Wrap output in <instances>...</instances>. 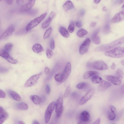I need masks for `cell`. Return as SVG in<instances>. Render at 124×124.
Wrapping results in <instances>:
<instances>
[{"label":"cell","mask_w":124,"mask_h":124,"mask_svg":"<svg viewBox=\"0 0 124 124\" xmlns=\"http://www.w3.org/2000/svg\"><path fill=\"white\" fill-rule=\"evenodd\" d=\"M124 37H122L113 41L110 43L101 45L97 47V51H104L113 48L122 44L124 43Z\"/></svg>","instance_id":"1"},{"label":"cell","mask_w":124,"mask_h":124,"mask_svg":"<svg viewBox=\"0 0 124 124\" xmlns=\"http://www.w3.org/2000/svg\"><path fill=\"white\" fill-rule=\"evenodd\" d=\"M124 47H119L106 52L105 55L106 56L116 58H120L124 56Z\"/></svg>","instance_id":"2"},{"label":"cell","mask_w":124,"mask_h":124,"mask_svg":"<svg viewBox=\"0 0 124 124\" xmlns=\"http://www.w3.org/2000/svg\"><path fill=\"white\" fill-rule=\"evenodd\" d=\"M47 15V13H45L34 19L31 20L26 26V30L28 31L33 28L37 26L44 19Z\"/></svg>","instance_id":"3"},{"label":"cell","mask_w":124,"mask_h":124,"mask_svg":"<svg viewBox=\"0 0 124 124\" xmlns=\"http://www.w3.org/2000/svg\"><path fill=\"white\" fill-rule=\"evenodd\" d=\"M15 30L14 25H10L2 33L0 37V40H5L8 39L13 34Z\"/></svg>","instance_id":"4"},{"label":"cell","mask_w":124,"mask_h":124,"mask_svg":"<svg viewBox=\"0 0 124 124\" xmlns=\"http://www.w3.org/2000/svg\"><path fill=\"white\" fill-rule=\"evenodd\" d=\"M63 100L61 97L59 98L55 102V111L56 117L59 118L61 116L63 110Z\"/></svg>","instance_id":"5"},{"label":"cell","mask_w":124,"mask_h":124,"mask_svg":"<svg viewBox=\"0 0 124 124\" xmlns=\"http://www.w3.org/2000/svg\"><path fill=\"white\" fill-rule=\"evenodd\" d=\"M42 72L34 75L31 77L26 81L24 85L25 87H28L35 85L39 78Z\"/></svg>","instance_id":"6"},{"label":"cell","mask_w":124,"mask_h":124,"mask_svg":"<svg viewBox=\"0 0 124 124\" xmlns=\"http://www.w3.org/2000/svg\"><path fill=\"white\" fill-rule=\"evenodd\" d=\"M95 91V90L94 89H92L89 90L80 100L79 103L80 105H82L86 103L93 95Z\"/></svg>","instance_id":"7"},{"label":"cell","mask_w":124,"mask_h":124,"mask_svg":"<svg viewBox=\"0 0 124 124\" xmlns=\"http://www.w3.org/2000/svg\"><path fill=\"white\" fill-rule=\"evenodd\" d=\"M91 43L90 40L88 38H86L80 45L79 49V53L83 54L88 50Z\"/></svg>","instance_id":"8"},{"label":"cell","mask_w":124,"mask_h":124,"mask_svg":"<svg viewBox=\"0 0 124 124\" xmlns=\"http://www.w3.org/2000/svg\"><path fill=\"white\" fill-rule=\"evenodd\" d=\"M93 66L95 69L99 70H106L108 69L106 64L102 61H97L94 62Z\"/></svg>","instance_id":"9"},{"label":"cell","mask_w":124,"mask_h":124,"mask_svg":"<svg viewBox=\"0 0 124 124\" xmlns=\"http://www.w3.org/2000/svg\"><path fill=\"white\" fill-rule=\"evenodd\" d=\"M71 71V65L70 62L66 64L64 70L61 73L62 78V82L66 79L70 75Z\"/></svg>","instance_id":"10"},{"label":"cell","mask_w":124,"mask_h":124,"mask_svg":"<svg viewBox=\"0 0 124 124\" xmlns=\"http://www.w3.org/2000/svg\"><path fill=\"white\" fill-rule=\"evenodd\" d=\"M27 3L21 7L19 11L21 12H25L31 9L33 6L35 2V0H28Z\"/></svg>","instance_id":"11"},{"label":"cell","mask_w":124,"mask_h":124,"mask_svg":"<svg viewBox=\"0 0 124 124\" xmlns=\"http://www.w3.org/2000/svg\"><path fill=\"white\" fill-rule=\"evenodd\" d=\"M104 77L115 85H119L121 83V80L116 76L111 75H104Z\"/></svg>","instance_id":"12"},{"label":"cell","mask_w":124,"mask_h":124,"mask_svg":"<svg viewBox=\"0 0 124 124\" xmlns=\"http://www.w3.org/2000/svg\"><path fill=\"white\" fill-rule=\"evenodd\" d=\"M124 18V10L116 14L114 16L112 20V23H117L123 20Z\"/></svg>","instance_id":"13"},{"label":"cell","mask_w":124,"mask_h":124,"mask_svg":"<svg viewBox=\"0 0 124 124\" xmlns=\"http://www.w3.org/2000/svg\"><path fill=\"white\" fill-rule=\"evenodd\" d=\"M100 30L99 29H98L95 30L93 32L91 36L92 41L94 44L97 45L99 44L101 42L100 38L98 35V34Z\"/></svg>","instance_id":"14"},{"label":"cell","mask_w":124,"mask_h":124,"mask_svg":"<svg viewBox=\"0 0 124 124\" xmlns=\"http://www.w3.org/2000/svg\"><path fill=\"white\" fill-rule=\"evenodd\" d=\"M111 85V84L110 82L102 79L99 84L98 89L100 91H104L110 87Z\"/></svg>","instance_id":"15"},{"label":"cell","mask_w":124,"mask_h":124,"mask_svg":"<svg viewBox=\"0 0 124 124\" xmlns=\"http://www.w3.org/2000/svg\"><path fill=\"white\" fill-rule=\"evenodd\" d=\"M54 15V13L52 11L50 13L48 18L45 20L42 23V27L43 29L47 28L50 24L53 18Z\"/></svg>","instance_id":"16"},{"label":"cell","mask_w":124,"mask_h":124,"mask_svg":"<svg viewBox=\"0 0 124 124\" xmlns=\"http://www.w3.org/2000/svg\"><path fill=\"white\" fill-rule=\"evenodd\" d=\"M90 117L89 113L86 111H83L80 114V119L81 121L86 122L89 121Z\"/></svg>","instance_id":"17"},{"label":"cell","mask_w":124,"mask_h":124,"mask_svg":"<svg viewBox=\"0 0 124 124\" xmlns=\"http://www.w3.org/2000/svg\"><path fill=\"white\" fill-rule=\"evenodd\" d=\"M74 5L71 1L70 0L67 1L63 5V9L65 11H67L73 8Z\"/></svg>","instance_id":"18"},{"label":"cell","mask_w":124,"mask_h":124,"mask_svg":"<svg viewBox=\"0 0 124 124\" xmlns=\"http://www.w3.org/2000/svg\"><path fill=\"white\" fill-rule=\"evenodd\" d=\"M99 73L97 71H90L86 72L84 74L83 78L84 79H86L90 77L95 75H98Z\"/></svg>","instance_id":"19"},{"label":"cell","mask_w":124,"mask_h":124,"mask_svg":"<svg viewBox=\"0 0 124 124\" xmlns=\"http://www.w3.org/2000/svg\"><path fill=\"white\" fill-rule=\"evenodd\" d=\"M8 93L10 95L14 100L17 101H20L21 97L15 91L12 90L8 91Z\"/></svg>","instance_id":"20"},{"label":"cell","mask_w":124,"mask_h":124,"mask_svg":"<svg viewBox=\"0 0 124 124\" xmlns=\"http://www.w3.org/2000/svg\"><path fill=\"white\" fill-rule=\"evenodd\" d=\"M32 49L33 51L36 53H39L44 50L43 47L39 44H35L32 47Z\"/></svg>","instance_id":"21"},{"label":"cell","mask_w":124,"mask_h":124,"mask_svg":"<svg viewBox=\"0 0 124 124\" xmlns=\"http://www.w3.org/2000/svg\"><path fill=\"white\" fill-rule=\"evenodd\" d=\"M59 31L61 35L65 38H68L70 36V34L67 30L63 27H60Z\"/></svg>","instance_id":"22"},{"label":"cell","mask_w":124,"mask_h":124,"mask_svg":"<svg viewBox=\"0 0 124 124\" xmlns=\"http://www.w3.org/2000/svg\"><path fill=\"white\" fill-rule=\"evenodd\" d=\"M30 98L33 102L36 104H39L41 102V99L40 97L36 95H31Z\"/></svg>","instance_id":"23"},{"label":"cell","mask_w":124,"mask_h":124,"mask_svg":"<svg viewBox=\"0 0 124 124\" xmlns=\"http://www.w3.org/2000/svg\"><path fill=\"white\" fill-rule=\"evenodd\" d=\"M16 107L18 109L21 110H26L28 108L27 105L25 103L21 102L17 104Z\"/></svg>","instance_id":"24"},{"label":"cell","mask_w":124,"mask_h":124,"mask_svg":"<svg viewBox=\"0 0 124 124\" xmlns=\"http://www.w3.org/2000/svg\"><path fill=\"white\" fill-rule=\"evenodd\" d=\"M88 32L84 29L81 28L78 31L77 35L80 38H83L87 34Z\"/></svg>","instance_id":"25"},{"label":"cell","mask_w":124,"mask_h":124,"mask_svg":"<svg viewBox=\"0 0 124 124\" xmlns=\"http://www.w3.org/2000/svg\"><path fill=\"white\" fill-rule=\"evenodd\" d=\"M55 102H52L48 106L46 111L52 114L55 108Z\"/></svg>","instance_id":"26"},{"label":"cell","mask_w":124,"mask_h":124,"mask_svg":"<svg viewBox=\"0 0 124 124\" xmlns=\"http://www.w3.org/2000/svg\"><path fill=\"white\" fill-rule=\"evenodd\" d=\"M102 79L98 75H95L93 76L92 78V81L94 84H100Z\"/></svg>","instance_id":"27"},{"label":"cell","mask_w":124,"mask_h":124,"mask_svg":"<svg viewBox=\"0 0 124 124\" xmlns=\"http://www.w3.org/2000/svg\"><path fill=\"white\" fill-rule=\"evenodd\" d=\"M124 73L123 71L120 69H118L116 72V76L120 80H122L123 77Z\"/></svg>","instance_id":"28"},{"label":"cell","mask_w":124,"mask_h":124,"mask_svg":"<svg viewBox=\"0 0 124 124\" xmlns=\"http://www.w3.org/2000/svg\"><path fill=\"white\" fill-rule=\"evenodd\" d=\"M13 46L12 44L8 43L5 45L3 49L5 51L9 53L12 49Z\"/></svg>","instance_id":"29"},{"label":"cell","mask_w":124,"mask_h":124,"mask_svg":"<svg viewBox=\"0 0 124 124\" xmlns=\"http://www.w3.org/2000/svg\"><path fill=\"white\" fill-rule=\"evenodd\" d=\"M9 55V53L5 51L3 49H0V56L6 59Z\"/></svg>","instance_id":"30"},{"label":"cell","mask_w":124,"mask_h":124,"mask_svg":"<svg viewBox=\"0 0 124 124\" xmlns=\"http://www.w3.org/2000/svg\"><path fill=\"white\" fill-rule=\"evenodd\" d=\"M52 31V28L51 27H49L48 29L45 32L44 36L43 39H45L48 38L51 33Z\"/></svg>","instance_id":"31"},{"label":"cell","mask_w":124,"mask_h":124,"mask_svg":"<svg viewBox=\"0 0 124 124\" xmlns=\"http://www.w3.org/2000/svg\"><path fill=\"white\" fill-rule=\"evenodd\" d=\"M25 12L26 13L29 15H34L38 14V9H36L31 10V9Z\"/></svg>","instance_id":"32"},{"label":"cell","mask_w":124,"mask_h":124,"mask_svg":"<svg viewBox=\"0 0 124 124\" xmlns=\"http://www.w3.org/2000/svg\"><path fill=\"white\" fill-rule=\"evenodd\" d=\"M9 62L13 64H16L18 63L17 61L10 56H9L6 59Z\"/></svg>","instance_id":"33"},{"label":"cell","mask_w":124,"mask_h":124,"mask_svg":"<svg viewBox=\"0 0 124 124\" xmlns=\"http://www.w3.org/2000/svg\"><path fill=\"white\" fill-rule=\"evenodd\" d=\"M74 23L73 22H71L68 27V30L70 32L72 33L74 31Z\"/></svg>","instance_id":"34"},{"label":"cell","mask_w":124,"mask_h":124,"mask_svg":"<svg viewBox=\"0 0 124 124\" xmlns=\"http://www.w3.org/2000/svg\"><path fill=\"white\" fill-rule=\"evenodd\" d=\"M116 113L111 111L109 112L108 114V118L110 120H114L116 117Z\"/></svg>","instance_id":"35"},{"label":"cell","mask_w":124,"mask_h":124,"mask_svg":"<svg viewBox=\"0 0 124 124\" xmlns=\"http://www.w3.org/2000/svg\"><path fill=\"white\" fill-rule=\"evenodd\" d=\"M55 80L59 82H62V78L61 73H59L56 74L54 77Z\"/></svg>","instance_id":"36"},{"label":"cell","mask_w":124,"mask_h":124,"mask_svg":"<svg viewBox=\"0 0 124 124\" xmlns=\"http://www.w3.org/2000/svg\"><path fill=\"white\" fill-rule=\"evenodd\" d=\"M0 116H5L8 117V115L7 112L1 107H0Z\"/></svg>","instance_id":"37"},{"label":"cell","mask_w":124,"mask_h":124,"mask_svg":"<svg viewBox=\"0 0 124 124\" xmlns=\"http://www.w3.org/2000/svg\"><path fill=\"white\" fill-rule=\"evenodd\" d=\"M53 54V53L51 50L48 49H47L46 54L47 57L48 58H51Z\"/></svg>","instance_id":"38"},{"label":"cell","mask_w":124,"mask_h":124,"mask_svg":"<svg viewBox=\"0 0 124 124\" xmlns=\"http://www.w3.org/2000/svg\"><path fill=\"white\" fill-rule=\"evenodd\" d=\"M86 85V83L85 82H82L77 84L76 87L78 89H81L85 88Z\"/></svg>","instance_id":"39"},{"label":"cell","mask_w":124,"mask_h":124,"mask_svg":"<svg viewBox=\"0 0 124 124\" xmlns=\"http://www.w3.org/2000/svg\"><path fill=\"white\" fill-rule=\"evenodd\" d=\"M50 46L51 49L53 50L55 47V42L54 39L53 38H51L50 42Z\"/></svg>","instance_id":"40"},{"label":"cell","mask_w":124,"mask_h":124,"mask_svg":"<svg viewBox=\"0 0 124 124\" xmlns=\"http://www.w3.org/2000/svg\"><path fill=\"white\" fill-rule=\"evenodd\" d=\"M70 90V88L69 87H68L67 88L64 95V98L67 97L69 95Z\"/></svg>","instance_id":"41"},{"label":"cell","mask_w":124,"mask_h":124,"mask_svg":"<svg viewBox=\"0 0 124 124\" xmlns=\"http://www.w3.org/2000/svg\"><path fill=\"white\" fill-rule=\"evenodd\" d=\"M16 2L18 5L21 7L23 5L24 1V0H16Z\"/></svg>","instance_id":"42"},{"label":"cell","mask_w":124,"mask_h":124,"mask_svg":"<svg viewBox=\"0 0 124 124\" xmlns=\"http://www.w3.org/2000/svg\"><path fill=\"white\" fill-rule=\"evenodd\" d=\"M7 118L5 116H0V124H2Z\"/></svg>","instance_id":"43"},{"label":"cell","mask_w":124,"mask_h":124,"mask_svg":"<svg viewBox=\"0 0 124 124\" xmlns=\"http://www.w3.org/2000/svg\"><path fill=\"white\" fill-rule=\"evenodd\" d=\"M6 97L5 93L2 90L0 89V98H4Z\"/></svg>","instance_id":"44"},{"label":"cell","mask_w":124,"mask_h":124,"mask_svg":"<svg viewBox=\"0 0 124 124\" xmlns=\"http://www.w3.org/2000/svg\"><path fill=\"white\" fill-rule=\"evenodd\" d=\"M110 108L111 112L116 113V109L114 106L112 105H111L110 107Z\"/></svg>","instance_id":"45"},{"label":"cell","mask_w":124,"mask_h":124,"mask_svg":"<svg viewBox=\"0 0 124 124\" xmlns=\"http://www.w3.org/2000/svg\"><path fill=\"white\" fill-rule=\"evenodd\" d=\"M46 91L47 94H49L50 91V88L49 85L48 84L46 85Z\"/></svg>","instance_id":"46"},{"label":"cell","mask_w":124,"mask_h":124,"mask_svg":"<svg viewBox=\"0 0 124 124\" xmlns=\"http://www.w3.org/2000/svg\"><path fill=\"white\" fill-rule=\"evenodd\" d=\"M76 25L77 27L78 28L80 27L82 25L81 21L80 20H78L77 21L76 23Z\"/></svg>","instance_id":"47"},{"label":"cell","mask_w":124,"mask_h":124,"mask_svg":"<svg viewBox=\"0 0 124 124\" xmlns=\"http://www.w3.org/2000/svg\"><path fill=\"white\" fill-rule=\"evenodd\" d=\"M116 67V64L114 62H113L110 66L111 69L112 70H114L115 69Z\"/></svg>","instance_id":"48"},{"label":"cell","mask_w":124,"mask_h":124,"mask_svg":"<svg viewBox=\"0 0 124 124\" xmlns=\"http://www.w3.org/2000/svg\"><path fill=\"white\" fill-rule=\"evenodd\" d=\"M85 13V11L84 10L82 9H81L80 11L79 14L81 16H84Z\"/></svg>","instance_id":"49"},{"label":"cell","mask_w":124,"mask_h":124,"mask_svg":"<svg viewBox=\"0 0 124 124\" xmlns=\"http://www.w3.org/2000/svg\"><path fill=\"white\" fill-rule=\"evenodd\" d=\"M101 120V119L100 118H99L93 124H100Z\"/></svg>","instance_id":"50"},{"label":"cell","mask_w":124,"mask_h":124,"mask_svg":"<svg viewBox=\"0 0 124 124\" xmlns=\"http://www.w3.org/2000/svg\"><path fill=\"white\" fill-rule=\"evenodd\" d=\"M7 3L8 4L10 5L12 4L13 0H5Z\"/></svg>","instance_id":"51"},{"label":"cell","mask_w":124,"mask_h":124,"mask_svg":"<svg viewBox=\"0 0 124 124\" xmlns=\"http://www.w3.org/2000/svg\"><path fill=\"white\" fill-rule=\"evenodd\" d=\"M50 71V69L48 67H46L45 69V72L46 74H48Z\"/></svg>","instance_id":"52"},{"label":"cell","mask_w":124,"mask_h":124,"mask_svg":"<svg viewBox=\"0 0 124 124\" xmlns=\"http://www.w3.org/2000/svg\"><path fill=\"white\" fill-rule=\"evenodd\" d=\"M72 96L74 98H76L78 95V94L75 92H74L72 93L71 94Z\"/></svg>","instance_id":"53"},{"label":"cell","mask_w":124,"mask_h":124,"mask_svg":"<svg viewBox=\"0 0 124 124\" xmlns=\"http://www.w3.org/2000/svg\"><path fill=\"white\" fill-rule=\"evenodd\" d=\"M96 22H94L90 24V26L91 27H94L96 25Z\"/></svg>","instance_id":"54"},{"label":"cell","mask_w":124,"mask_h":124,"mask_svg":"<svg viewBox=\"0 0 124 124\" xmlns=\"http://www.w3.org/2000/svg\"><path fill=\"white\" fill-rule=\"evenodd\" d=\"M101 0H94V2L96 4L99 3Z\"/></svg>","instance_id":"55"},{"label":"cell","mask_w":124,"mask_h":124,"mask_svg":"<svg viewBox=\"0 0 124 124\" xmlns=\"http://www.w3.org/2000/svg\"><path fill=\"white\" fill-rule=\"evenodd\" d=\"M32 124H39V123L37 121L34 120Z\"/></svg>","instance_id":"56"},{"label":"cell","mask_w":124,"mask_h":124,"mask_svg":"<svg viewBox=\"0 0 124 124\" xmlns=\"http://www.w3.org/2000/svg\"><path fill=\"white\" fill-rule=\"evenodd\" d=\"M124 59H123V60H122L121 62V63L122 65L123 66H124Z\"/></svg>","instance_id":"57"},{"label":"cell","mask_w":124,"mask_h":124,"mask_svg":"<svg viewBox=\"0 0 124 124\" xmlns=\"http://www.w3.org/2000/svg\"><path fill=\"white\" fill-rule=\"evenodd\" d=\"M18 124H25L22 121H20L18 122Z\"/></svg>","instance_id":"58"},{"label":"cell","mask_w":124,"mask_h":124,"mask_svg":"<svg viewBox=\"0 0 124 124\" xmlns=\"http://www.w3.org/2000/svg\"><path fill=\"white\" fill-rule=\"evenodd\" d=\"M102 10L103 11H107V9L106 8L104 7L102 8Z\"/></svg>","instance_id":"59"},{"label":"cell","mask_w":124,"mask_h":124,"mask_svg":"<svg viewBox=\"0 0 124 124\" xmlns=\"http://www.w3.org/2000/svg\"><path fill=\"white\" fill-rule=\"evenodd\" d=\"M124 0H121L120 3H122L124 2Z\"/></svg>","instance_id":"60"},{"label":"cell","mask_w":124,"mask_h":124,"mask_svg":"<svg viewBox=\"0 0 124 124\" xmlns=\"http://www.w3.org/2000/svg\"><path fill=\"white\" fill-rule=\"evenodd\" d=\"M2 0H0V2H1Z\"/></svg>","instance_id":"61"}]
</instances>
